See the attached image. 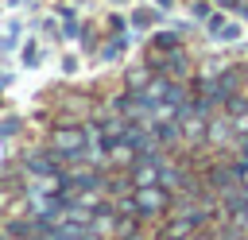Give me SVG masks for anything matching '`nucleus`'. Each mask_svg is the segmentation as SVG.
<instances>
[{
  "label": "nucleus",
  "mask_w": 248,
  "mask_h": 240,
  "mask_svg": "<svg viewBox=\"0 0 248 240\" xmlns=\"http://www.w3.org/2000/svg\"><path fill=\"white\" fill-rule=\"evenodd\" d=\"M194 228H198V221L178 213V217H174V221L163 228V236H159V240H190V236H194Z\"/></svg>",
  "instance_id": "f03ea898"
},
{
  "label": "nucleus",
  "mask_w": 248,
  "mask_h": 240,
  "mask_svg": "<svg viewBox=\"0 0 248 240\" xmlns=\"http://www.w3.org/2000/svg\"><path fill=\"white\" fill-rule=\"evenodd\" d=\"M229 124H232V120H229ZM229 124H225V120L209 124V139H213V143H225V139H229Z\"/></svg>",
  "instance_id": "7ed1b4c3"
},
{
  "label": "nucleus",
  "mask_w": 248,
  "mask_h": 240,
  "mask_svg": "<svg viewBox=\"0 0 248 240\" xmlns=\"http://www.w3.org/2000/svg\"><path fill=\"white\" fill-rule=\"evenodd\" d=\"M217 240H248L244 232H225V236H217Z\"/></svg>",
  "instance_id": "39448f33"
},
{
  "label": "nucleus",
  "mask_w": 248,
  "mask_h": 240,
  "mask_svg": "<svg viewBox=\"0 0 248 240\" xmlns=\"http://www.w3.org/2000/svg\"><path fill=\"white\" fill-rule=\"evenodd\" d=\"M167 209V186H140L136 190V213L140 217H155Z\"/></svg>",
  "instance_id": "f257e3e1"
},
{
  "label": "nucleus",
  "mask_w": 248,
  "mask_h": 240,
  "mask_svg": "<svg viewBox=\"0 0 248 240\" xmlns=\"http://www.w3.org/2000/svg\"><path fill=\"white\" fill-rule=\"evenodd\" d=\"M236 170H240V182H244V190H248V159H240V166H236Z\"/></svg>",
  "instance_id": "20e7f679"
},
{
  "label": "nucleus",
  "mask_w": 248,
  "mask_h": 240,
  "mask_svg": "<svg viewBox=\"0 0 248 240\" xmlns=\"http://www.w3.org/2000/svg\"><path fill=\"white\" fill-rule=\"evenodd\" d=\"M190 240H217V236H213V232H205V236H190Z\"/></svg>",
  "instance_id": "423d86ee"
}]
</instances>
